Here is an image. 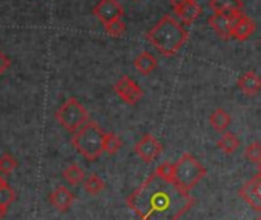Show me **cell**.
Returning <instances> with one entry per match:
<instances>
[{"label":"cell","instance_id":"cell-1","mask_svg":"<svg viewBox=\"0 0 261 220\" xmlns=\"http://www.w3.org/2000/svg\"><path fill=\"white\" fill-rule=\"evenodd\" d=\"M126 203L142 220H178L192 208L194 199L174 180L152 173L129 194Z\"/></svg>","mask_w":261,"mask_h":220},{"label":"cell","instance_id":"cell-2","mask_svg":"<svg viewBox=\"0 0 261 220\" xmlns=\"http://www.w3.org/2000/svg\"><path fill=\"white\" fill-rule=\"evenodd\" d=\"M188 31L172 16H163L148 33V42L165 57L175 56L188 40Z\"/></svg>","mask_w":261,"mask_h":220},{"label":"cell","instance_id":"cell-3","mask_svg":"<svg viewBox=\"0 0 261 220\" xmlns=\"http://www.w3.org/2000/svg\"><path fill=\"white\" fill-rule=\"evenodd\" d=\"M103 137L105 131L95 122L88 120L74 133L71 143L86 160L95 162L103 153Z\"/></svg>","mask_w":261,"mask_h":220},{"label":"cell","instance_id":"cell-4","mask_svg":"<svg viewBox=\"0 0 261 220\" xmlns=\"http://www.w3.org/2000/svg\"><path fill=\"white\" fill-rule=\"evenodd\" d=\"M206 176V168L189 153H185L174 163V177L172 180L185 191L195 188Z\"/></svg>","mask_w":261,"mask_h":220},{"label":"cell","instance_id":"cell-5","mask_svg":"<svg viewBox=\"0 0 261 220\" xmlns=\"http://www.w3.org/2000/svg\"><path fill=\"white\" fill-rule=\"evenodd\" d=\"M56 119L60 124V127L74 134L89 120V114L86 108L77 99L69 97L56 111Z\"/></svg>","mask_w":261,"mask_h":220},{"label":"cell","instance_id":"cell-6","mask_svg":"<svg viewBox=\"0 0 261 220\" xmlns=\"http://www.w3.org/2000/svg\"><path fill=\"white\" fill-rule=\"evenodd\" d=\"M114 91L115 94L127 105H137L143 99V89L139 86L137 82H134L129 76H121L115 83H114Z\"/></svg>","mask_w":261,"mask_h":220},{"label":"cell","instance_id":"cell-7","mask_svg":"<svg viewBox=\"0 0 261 220\" xmlns=\"http://www.w3.org/2000/svg\"><path fill=\"white\" fill-rule=\"evenodd\" d=\"M240 16H243V13H214L209 17V25L221 39L227 40L232 37L233 25Z\"/></svg>","mask_w":261,"mask_h":220},{"label":"cell","instance_id":"cell-8","mask_svg":"<svg viewBox=\"0 0 261 220\" xmlns=\"http://www.w3.org/2000/svg\"><path fill=\"white\" fill-rule=\"evenodd\" d=\"M92 14L103 23H109L123 17L124 10L118 0H100V2L92 8Z\"/></svg>","mask_w":261,"mask_h":220},{"label":"cell","instance_id":"cell-9","mask_svg":"<svg viewBox=\"0 0 261 220\" xmlns=\"http://www.w3.org/2000/svg\"><path fill=\"white\" fill-rule=\"evenodd\" d=\"M171 7L185 25H192L201 14V7L197 0H171Z\"/></svg>","mask_w":261,"mask_h":220},{"label":"cell","instance_id":"cell-10","mask_svg":"<svg viewBox=\"0 0 261 220\" xmlns=\"http://www.w3.org/2000/svg\"><path fill=\"white\" fill-rule=\"evenodd\" d=\"M136 154L146 163L154 162L163 151L162 143L152 136V134H145L134 146Z\"/></svg>","mask_w":261,"mask_h":220},{"label":"cell","instance_id":"cell-11","mask_svg":"<svg viewBox=\"0 0 261 220\" xmlns=\"http://www.w3.org/2000/svg\"><path fill=\"white\" fill-rule=\"evenodd\" d=\"M240 195L253 211L261 212V177L256 176L246 182L240 189Z\"/></svg>","mask_w":261,"mask_h":220},{"label":"cell","instance_id":"cell-12","mask_svg":"<svg viewBox=\"0 0 261 220\" xmlns=\"http://www.w3.org/2000/svg\"><path fill=\"white\" fill-rule=\"evenodd\" d=\"M49 202L57 211L65 212L71 208V205L74 202V194L66 186H59L54 192H51Z\"/></svg>","mask_w":261,"mask_h":220},{"label":"cell","instance_id":"cell-13","mask_svg":"<svg viewBox=\"0 0 261 220\" xmlns=\"http://www.w3.org/2000/svg\"><path fill=\"white\" fill-rule=\"evenodd\" d=\"M238 88L246 95H255L261 91V77L252 71H247L238 79Z\"/></svg>","mask_w":261,"mask_h":220},{"label":"cell","instance_id":"cell-14","mask_svg":"<svg viewBox=\"0 0 261 220\" xmlns=\"http://www.w3.org/2000/svg\"><path fill=\"white\" fill-rule=\"evenodd\" d=\"M157 65H159V62H157L155 56L148 51L140 53L134 60V68L143 76H149L157 68Z\"/></svg>","mask_w":261,"mask_h":220},{"label":"cell","instance_id":"cell-15","mask_svg":"<svg viewBox=\"0 0 261 220\" xmlns=\"http://www.w3.org/2000/svg\"><path fill=\"white\" fill-rule=\"evenodd\" d=\"M255 30V23L247 17V16H240L233 25V30H232V37H235L237 40H246L250 37V34L253 33Z\"/></svg>","mask_w":261,"mask_h":220},{"label":"cell","instance_id":"cell-16","mask_svg":"<svg viewBox=\"0 0 261 220\" xmlns=\"http://www.w3.org/2000/svg\"><path fill=\"white\" fill-rule=\"evenodd\" d=\"M209 8L214 13H243L241 0H211Z\"/></svg>","mask_w":261,"mask_h":220},{"label":"cell","instance_id":"cell-17","mask_svg":"<svg viewBox=\"0 0 261 220\" xmlns=\"http://www.w3.org/2000/svg\"><path fill=\"white\" fill-rule=\"evenodd\" d=\"M209 122L215 131H226L227 127L230 125V116L224 111L223 108H218L211 114Z\"/></svg>","mask_w":261,"mask_h":220},{"label":"cell","instance_id":"cell-18","mask_svg":"<svg viewBox=\"0 0 261 220\" xmlns=\"http://www.w3.org/2000/svg\"><path fill=\"white\" fill-rule=\"evenodd\" d=\"M63 177H65V180H66L69 185L77 186V185L83 183V180H85V171H83L77 163H71V165L63 171Z\"/></svg>","mask_w":261,"mask_h":220},{"label":"cell","instance_id":"cell-19","mask_svg":"<svg viewBox=\"0 0 261 220\" xmlns=\"http://www.w3.org/2000/svg\"><path fill=\"white\" fill-rule=\"evenodd\" d=\"M218 148L224 153V154H233L237 150H238V146H240V142H238V139L235 137V134H232V133H224L221 137H220V140H218Z\"/></svg>","mask_w":261,"mask_h":220},{"label":"cell","instance_id":"cell-20","mask_svg":"<svg viewBox=\"0 0 261 220\" xmlns=\"http://www.w3.org/2000/svg\"><path fill=\"white\" fill-rule=\"evenodd\" d=\"M121 145H123V142H121V139L117 134L105 133V137H103V151L105 153L114 156V154H117L121 150Z\"/></svg>","mask_w":261,"mask_h":220},{"label":"cell","instance_id":"cell-21","mask_svg":"<svg viewBox=\"0 0 261 220\" xmlns=\"http://www.w3.org/2000/svg\"><path fill=\"white\" fill-rule=\"evenodd\" d=\"M105 182L98 177V176H95V174H92V176H89V177H85V180H83V188H85V191L88 192V194H92V195H97V194H100L103 189H105Z\"/></svg>","mask_w":261,"mask_h":220},{"label":"cell","instance_id":"cell-22","mask_svg":"<svg viewBox=\"0 0 261 220\" xmlns=\"http://www.w3.org/2000/svg\"><path fill=\"white\" fill-rule=\"evenodd\" d=\"M16 197H17L16 191L8 185L7 180L0 183V206L10 208V205L16 200Z\"/></svg>","mask_w":261,"mask_h":220},{"label":"cell","instance_id":"cell-23","mask_svg":"<svg viewBox=\"0 0 261 220\" xmlns=\"http://www.w3.org/2000/svg\"><path fill=\"white\" fill-rule=\"evenodd\" d=\"M103 27H105L106 34L111 36V37H115V39L121 37V36L126 33V25H124V22H123L121 19L114 20V22H109V23H106V25H103Z\"/></svg>","mask_w":261,"mask_h":220},{"label":"cell","instance_id":"cell-24","mask_svg":"<svg viewBox=\"0 0 261 220\" xmlns=\"http://www.w3.org/2000/svg\"><path fill=\"white\" fill-rule=\"evenodd\" d=\"M17 168V160L11 154H4L0 157V176H8Z\"/></svg>","mask_w":261,"mask_h":220},{"label":"cell","instance_id":"cell-25","mask_svg":"<svg viewBox=\"0 0 261 220\" xmlns=\"http://www.w3.org/2000/svg\"><path fill=\"white\" fill-rule=\"evenodd\" d=\"M246 159L250 163H258L261 160V143L253 142L246 148Z\"/></svg>","mask_w":261,"mask_h":220},{"label":"cell","instance_id":"cell-26","mask_svg":"<svg viewBox=\"0 0 261 220\" xmlns=\"http://www.w3.org/2000/svg\"><path fill=\"white\" fill-rule=\"evenodd\" d=\"M155 174H159L160 177L166 179V180H172L174 177V163L171 162H163L162 165H159L154 171Z\"/></svg>","mask_w":261,"mask_h":220},{"label":"cell","instance_id":"cell-27","mask_svg":"<svg viewBox=\"0 0 261 220\" xmlns=\"http://www.w3.org/2000/svg\"><path fill=\"white\" fill-rule=\"evenodd\" d=\"M11 66V60L0 51V77H2L5 74V71Z\"/></svg>","mask_w":261,"mask_h":220},{"label":"cell","instance_id":"cell-28","mask_svg":"<svg viewBox=\"0 0 261 220\" xmlns=\"http://www.w3.org/2000/svg\"><path fill=\"white\" fill-rule=\"evenodd\" d=\"M7 212H8V208H5V206H0V220H2V218L7 215Z\"/></svg>","mask_w":261,"mask_h":220},{"label":"cell","instance_id":"cell-29","mask_svg":"<svg viewBox=\"0 0 261 220\" xmlns=\"http://www.w3.org/2000/svg\"><path fill=\"white\" fill-rule=\"evenodd\" d=\"M256 165H258V176L261 177V160H259V162H258Z\"/></svg>","mask_w":261,"mask_h":220},{"label":"cell","instance_id":"cell-30","mask_svg":"<svg viewBox=\"0 0 261 220\" xmlns=\"http://www.w3.org/2000/svg\"><path fill=\"white\" fill-rule=\"evenodd\" d=\"M253 220H261V215H258L256 218H253Z\"/></svg>","mask_w":261,"mask_h":220},{"label":"cell","instance_id":"cell-31","mask_svg":"<svg viewBox=\"0 0 261 220\" xmlns=\"http://www.w3.org/2000/svg\"><path fill=\"white\" fill-rule=\"evenodd\" d=\"M133 2H137V0H133Z\"/></svg>","mask_w":261,"mask_h":220}]
</instances>
